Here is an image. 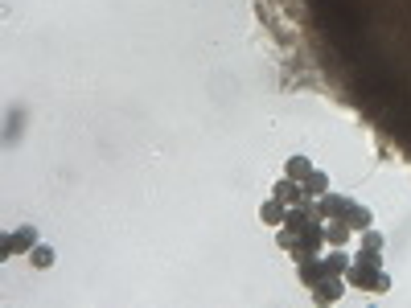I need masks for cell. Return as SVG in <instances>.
Returning a JSON list of instances; mask_svg holds the SVG:
<instances>
[{
    "label": "cell",
    "mask_w": 411,
    "mask_h": 308,
    "mask_svg": "<svg viewBox=\"0 0 411 308\" xmlns=\"http://www.w3.org/2000/svg\"><path fill=\"white\" fill-rule=\"evenodd\" d=\"M346 279L354 284V288H366V292H382L391 279H387V271H382V247H366L354 255V264L346 271Z\"/></svg>",
    "instance_id": "6da1fadb"
},
{
    "label": "cell",
    "mask_w": 411,
    "mask_h": 308,
    "mask_svg": "<svg viewBox=\"0 0 411 308\" xmlns=\"http://www.w3.org/2000/svg\"><path fill=\"white\" fill-rule=\"evenodd\" d=\"M341 292H346V288H341V279H337V271H333V275H325V279H321L317 288H313V296H317V300H325V305H333V300H341Z\"/></svg>",
    "instance_id": "7a4b0ae2"
},
{
    "label": "cell",
    "mask_w": 411,
    "mask_h": 308,
    "mask_svg": "<svg viewBox=\"0 0 411 308\" xmlns=\"http://www.w3.org/2000/svg\"><path fill=\"white\" fill-rule=\"evenodd\" d=\"M350 234H354V226H350L346 218H329V226H325V238H329L333 247H346Z\"/></svg>",
    "instance_id": "3957f363"
},
{
    "label": "cell",
    "mask_w": 411,
    "mask_h": 308,
    "mask_svg": "<svg viewBox=\"0 0 411 308\" xmlns=\"http://www.w3.org/2000/svg\"><path fill=\"white\" fill-rule=\"evenodd\" d=\"M272 193L280 197V202H284V206H296V202L305 197V189H300V185H296L292 177H284V181H275V189H272Z\"/></svg>",
    "instance_id": "277c9868"
},
{
    "label": "cell",
    "mask_w": 411,
    "mask_h": 308,
    "mask_svg": "<svg viewBox=\"0 0 411 308\" xmlns=\"http://www.w3.org/2000/svg\"><path fill=\"white\" fill-rule=\"evenodd\" d=\"M259 218L268 222V226H284V222H288V206H284V202L272 193V197L264 202V214H259Z\"/></svg>",
    "instance_id": "5b68a950"
},
{
    "label": "cell",
    "mask_w": 411,
    "mask_h": 308,
    "mask_svg": "<svg viewBox=\"0 0 411 308\" xmlns=\"http://www.w3.org/2000/svg\"><path fill=\"white\" fill-rule=\"evenodd\" d=\"M300 189H305V197H325L329 193V177L321 173V169H313V173L300 181Z\"/></svg>",
    "instance_id": "8992f818"
},
{
    "label": "cell",
    "mask_w": 411,
    "mask_h": 308,
    "mask_svg": "<svg viewBox=\"0 0 411 308\" xmlns=\"http://www.w3.org/2000/svg\"><path fill=\"white\" fill-rule=\"evenodd\" d=\"M33 243H38V230L29 226V230H17V234H8V247H4V251H8V255H17L21 247H33Z\"/></svg>",
    "instance_id": "52a82bcc"
},
{
    "label": "cell",
    "mask_w": 411,
    "mask_h": 308,
    "mask_svg": "<svg viewBox=\"0 0 411 308\" xmlns=\"http://www.w3.org/2000/svg\"><path fill=\"white\" fill-rule=\"evenodd\" d=\"M325 264L333 267L337 275H346V271H350V264H354V259H350V255H346V251L337 247V251H329V255H325Z\"/></svg>",
    "instance_id": "ba28073f"
},
{
    "label": "cell",
    "mask_w": 411,
    "mask_h": 308,
    "mask_svg": "<svg viewBox=\"0 0 411 308\" xmlns=\"http://www.w3.org/2000/svg\"><path fill=\"white\" fill-rule=\"evenodd\" d=\"M288 173H292V181H305V177L313 173V165H309L305 156H292V161H288Z\"/></svg>",
    "instance_id": "9c48e42d"
},
{
    "label": "cell",
    "mask_w": 411,
    "mask_h": 308,
    "mask_svg": "<svg viewBox=\"0 0 411 308\" xmlns=\"http://www.w3.org/2000/svg\"><path fill=\"white\" fill-rule=\"evenodd\" d=\"M54 264V251L49 247H33V267H49Z\"/></svg>",
    "instance_id": "30bf717a"
},
{
    "label": "cell",
    "mask_w": 411,
    "mask_h": 308,
    "mask_svg": "<svg viewBox=\"0 0 411 308\" xmlns=\"http://www.w3.org/2000/svg\"><path fill=\"white\" fill-rule=\"evenodd\" d=\"M362 243H366V247H382V234H378V230H366Z\"/></svg>",
    "instance_id": "8fae6325"
}]
</instances>
